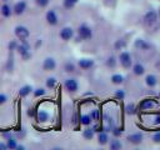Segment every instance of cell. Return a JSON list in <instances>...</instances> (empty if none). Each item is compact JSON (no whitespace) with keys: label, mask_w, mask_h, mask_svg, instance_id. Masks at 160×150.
Returning <instances> with one entry per match:
<instances>
[{"label":"cell","mask_w":160,"mask_h":150,"mask_svg":"<svg viewBox=\"0 0 160 150\" xmlns=\"http://www.w3.org/2000/svg\"><path fill=\"white\" fill-rule=\"evenodd\" d=\"M16 48H18V42L15 40L9 42V50H16Z\"/></svg>","instance_id":"obj_36"},{"label":"cell","mask_w":160,"mask_h":150,"mask_svg":"<svg viewBox=\"0 0 160 150\" xmlns=\"http://www.w3.org/2000/svg\"><path fill=\"white\" fill-rule=\"evenodd\" d=\"M124 46H125V41H124V40H118V41L115 42V49H118V50H119V49H122Z\"/></svg>","instance_id":"obj_33"},{"label":"cell","mask_w":160,"mask_h":150,"mask_svg":"<svg viewBox=\"0 0 160 150\" xmlns=\"http://www.w3.org/2000/svg\"><path fill=\"white\" fill-rule=\"evenodd\" d=\"M42 95H45V90L42 88H39V89L34 90V96L35 98H39V96H42Z\"/></svg>","instance_id":"obj_29"},{"label":"cell","mask_w":160,"mask_h":150,"mask_svg":"<svg viewBox=\"0 0 160 150\" xmlns=\"http://www.w3.org/2000/svg\"><path fill=\"white\" fill-rule=\"evenodd\" d=\"M0 150H8L6 142H0Z\"/></svg>","instance_id":"obj_39"},{"label":"cell","mask_w":160,"mask_h":150,"mask_svg":"<svg viewBox=\"0 0 160 150\" xmlns=\"http://www.w3.org/2000/svg\"><path fill=\"white\" fill-rule=\"evenodd\" d=\"M119 60H120V64H121L122 68H126L128 69V68L131 66L132 60H131V56H130V54L128 51H122L120 54V56H119Z\"/></svg>","instance_id":"obj_3"},{"label":"cell","mask_w":160,"mask_h":150,"mask_svg":"<svg viewBox=\"0 0 160 150\" xmlns=\"http://www.w3.org/2000/svg\"><path fill=\"white\" fill-rule=\"evenodd\" d=\"M78 34H79V38L82 39V40H89V39H91V36H92L91 29H90L88 25H85V24H82V25L79 26Z\"/></svg>","instance_id":"obj_2"},{"label":"cell","mask_w":160,"mask_h":150,"mask_svg":"<svg viewBox=\"0 0 160 150\" xmlns=\"http://www.w3.org/2000/svg\"><path fill=\"white\" fill-rule=\"evenodd\" d=\"M82 136L85 138V139H92L94 138V130L92 129H85L84 130V132H82Z\"/></svg>","instance_id":"obj_22"},{"label":"cell","mask_w":160,"mask_h":150,"mask_svg":"<svg viewBox=\"0 0 160 150\" xmlns=\"http://www.w3.org/2000/svg\"><path fill=\"white\" fill-rule=\"evenodd\" d=\"M156 18H158V14H156L154 10H150V11H148V12L145 14V16H144V22H145L146 25H152V24L156 21Z\"/></svg>","instance_id":"obj_7"},{"label":"cell","mask_w":160,"mask_h":150,"mask_svg":"<svg viewBox=\"0 0 160 150\" xmlns=\"http://www.w3.org/2000/svg\"><path fill=\"white\" fill-rule=\"evenodd\" d=\"M132 71H134L135 75H142L144 71H145V69H144V66L141 64H135L132 66Z\"/></svg>","instance_id":"obj_20"},{"label":"cell","mask_w":160,"mask_h":150,"mask_svg":"<svg viewBox=\"0 0 160 150\" xmlns=\"http://www.w3.org/2000/svg\"><path fill=\"white\" fill-rule=\"evenodd\" d=\"M126 112H128V114H130V115L135 114V106H134L132 104L128 105V106H126Z\"/></svg>","instance_id":"obj_34"},{"label":"cell","mask_w":160,"mask_h":150,"mask_svg":"<svg viewBox=\"0 0 160 150\" xmlns=\"http://www.w3.org/2000/svg\"><path fill=\"white\" fill-rule=\"evenodd\" d=\"M6 101H8V96L5 94H0V105L5 104Z\"/></svg>","instance_id":"obj_37"},{"label":"cell","mask_w":160,"mask_h":150,"mask_svg":"<svg viewBox=\"0 0 160 150\" xmlns=\"http://www.w3.org/2000/svg\"><path fill=\"white\" fill-rule=\"evenodd\" d=\"M48 120H49V114L44 110H40L38 112V121L39 122H46Z\"/></svg>","instance_id":"obj_16"},{"label":"cell","mask_w":160,"mask_h":150,"mask_svg":"<svg viewBox=\"0 0 160 150\" xmlns=\"http://www.w3.org/2000/svg\"><path fill=\"white\" fill-rule=\"evenodd\" d=\"M2 1H8V0H2Z\"/></svg>","instance_id":"obj_44"},{"label":"cell","mask_w":160,"mask_h":150,"mask_svg":"<svg viewBox=\"0 0 160 150\" xmlns=\"http://www.w3.org/2000/svg\"><path fill=\"white\" fill-rule=\"evenodd\" d=\"M121 134V130H119V129H114V135L115 136H119Z\"/></svg>","instance_id":"obj_40"},{"label":"cell","mask_w":160,"mask_h":150,"mask_svg":"<svg viewBox=\"0 0 160 150\" xmlns=\"http://www.w3.org/2000/svg\"><path fill=\"white\" fill-rule=\"evenodd\" d=\"M110 148H111L112 150H118V149L121 148V144H120L119 140H112V141L110 142Z\"/></svg>","instance_id":"obj_28"},{"label":"cell","mask_w":160,"mask_h":150,"mask_svg":"<svg viewBox=\"0 0 160 150\" xmlns=\"http://www.w3.org/2000/svg\"><path fill=\"white\" fill-rule=\"evenodd\" d=\"M0 12H1V15H2L4 18H9V16H11V14H12V8H11L10 5H8V4H4V5L1 6Z\"/></svg>","instance_id":"obj_13"},{"label":"cell","mask_w":160,"mask_h":150,"mask_svg":"<svg viewBox=\"0 0 160 150\" xmlns=\"http://www.w3.org/2000/svg\"><path fill=\"white\" fill-rule=\"evenodd\" d=\"M31 91H32V88H31L30 85H24V86H21L20 90H19V96L26 98Z\"/></svg>","instance_id":"obj_14"},{"label":"cell","mask_w":160,"mask_h":150,"mask_svg":"<svg viewBox=\"0 0 160 150\" xmlns=\"http://www.w3.org/2000/svg\"><path fill=\"white\" fill-rule=\"evenodd\" d=\"M145 82H146V85H148V86H150V88L155 86V85H156V82H158L156 76H154V75H148V76H146V79H145Z\"/></svg>","instance_id":"obj_17"},{"label":"cell","mask_w":160,"mask_h":150,"mask_svg":"<svg viewBox=\"0 0 160 150\" xmlns=\"http://www.w3.org/2000/svg\"><path fill=\"white\" fill-rule=\"evenodd\" d=\"M6 146H8V149L15 150L16 146H18V142H16V140H15L12 136H10V138H8V140H6Z\"/></svg>","instance_id":"obj_19"},{"label":"cell","mask_w":160,"mask_h":150,"mask_svg":"<svg viewBox=\"0 0 160 150\" xmlns=\"http://www.w3.org/2000/svg\"><path fill=\"white\" fill-rule=\"evenodd\" d=\"M159 16H160V10H159Z\"/></svg>","instance_id":"obj_42"},{"label":"cell","mask_w":160,"mask_h":150,"mask_svg":"<svg viewBox=\"0 0 160 150\" xmlns=\"http://www.w3.org/2000/svg\"><path fill=\"white\" fill-rule=\"evenodd\" d=\"M25 10H26V2H25L24 0L15 2L14 8H12V12H14L15 15H22V14L25 12Z\"/></svg>","instance_id":"obj_5"},{"label":"cell","mask_w":160,"mask_h":150,"mask_svg":"<svg viewBox=\"0 0 160 150\" xmlns=\"http://www.w3.org/2000/svg\"><path fill=\"white\" fill-rule=\"evenodd\" d=\"M55 68H56V61H55V59H52V58H46V59L44 60V62H42V69H44V70L51 71V70H54Z\"/></svg>","instance_id":"obj_8"},{"label":"cell","mask_w":160,"mask_h":150,"mask_svg":"<svg viewBox=\"0 0 160 150\" xmlns=\"http://www.w3.org/2000/svg\"><path fill=\"white\" fill-rule=\"evenodd\" d=\"M16 50L19 51V54L22 56V59H29L31 56L30 54V49H29V45L26 42H22V44H18V48Z\"/></svg>","instance_id":"obj_4"},{"label":"cell","mask_w":160,"mask_h":150,"mask_svg":"<svg viewBox=\"0 0 160 150\" xmlns=\"http://www.w3.org/2000/svg\"><path fill=\"white\" fill-rule=\"evenodd\" d=\"M80 122L82 124V125H90V122H91V118H90V115H82L81 118H80Z\"/></svg>","instance_id":"obj_24"},{"label":"cell","mask_w":160,"mask_h":150,"mask_svg":"<svg viewBox=\"0 0 160 150\" xmlns=\"http://www.w3.org/2000/svg\"><path fill=\"white\" fill-rule=\"evenodd\" d=\"M90 118H91V120H98L99 119V111L98 110H92L90 112Z\"/></svg>","instance_id":"obj_35"},{"label":"cell","mask_w":160,"mask_h":150,"mask_svg":"<svg viewBox=\"0 0 160 150\" xmlns=\"http://www.w3.org/2000/svg\"><path fill=\"white\" fill-rule=\"evenodd\" d=\"M135 46H136V48H140V49H148V48H149V45H148L144 40H141V39H138V40L135 41Z\"/></svg>","instance_id":"obj_23"},{"label":"cell","mask_w":160,"mask_h":150,"mask_svg":"<svg viewBox=\"0 0 160 150\" xmlns=\"http://www.w3.org/2000/svg\"><path fill=\"white\" fill-rule=\"evenodd\" d=\"M72 36H74V31H72L71 28L66 26V28H62V29H61V31H60V38H61L62 40H70Z\"/></svg>","instance_id":"obj_10"},{"label":"cell","mask_w":160,"mask_h":150,"mask_svg":"<svg viewBox=\"0 0 160 150\" xmlns=\"http://www.w3.org/2000/svg\"><path fill=\"white\" fill-rule=\"evenodd\" d=\"M152 140H154L155 142H160V131H159V132H156V134L152 136Z\"/></svg>","instance_id":"obj_38"},{"label":"cell","mask_w":160,"mask_h":150,"mask_svg":"<svg viewBox=\"0 0 160 150\" xmlns=\"http://www.w3.org/2000/svg\"><path fill=\"white\" fill-rule=\"evenodd\" d=\"M155 106H156V101L152 100V99H145L140 104V109L141 110H149V109H152Z\"/></svg>","instance_id":"obj_11"},{"label":"cell","mask_w":160,"mask_h":150,"mask_svg":"<svg viewBox=\"0 0 160 150\" xmlns=\"http://www.w3.org/2000/svg\"><path fill=\"white\" fill-rule=\"evenodd\" d=\"M64 69H65V71H68V72H74V71H75V65H74L72 62H66L65 66H64Z\"/></svg>","instance_id":"obj_27"},{"label":"cell","mask_w":160,"mask_h":150,"mask_svg":"<svg viewBox=\"0 0 160 150\" xmlns=\"http://www.w3.org/2000/svg\"><path fill=\"white\" fill-rule=\"evenodd\" d=\"M45 19H46V21H48L49 25H52L54 26V25L58 24V15H56V12L54 10H49L46 12V15H45Z\"/></svg>","instance_id":"obj_9"},{"label":"cell","mask_w":160,"mask_h":150,"mask_svg":"<svg viewBox=\"0 0 160 150\" xmlns=\"http://www.w3.org/2000/svg\"><path fill=\"white\" fill-rule=\"evenodd\" d=\"M55 85H56V79H55V78H48V79H46V86H48L49 89L55 88Z\"/></svg>","instance_id":"obj_25"},{"label":"cell","mask_w":160,"mask_h":150,"mask_svg":"<svg viewBox=\"0 0 160 150\" xmlns=\"http://www.w3.org/2000/svg\"><path fill=\"white\" fill-rule=\"evenodd\" d=\"M78 65L81 69H90V68L94 66V60H91V59H80Z\"/></svg>","instance_id":"obj_12"},{"label":"cell","mask_w":160,"mask_h":150,"mask_svg":"<svg viewBox=\"0 0 160 150\" xmlns=\"http://www.w3.org/2000/svg\"><path fill=\"white\" fill-rule=\"evenodd\" d=\"M159 98H160V92H159Z\"/></svg>","instance_id":"obj_43"},{"label":"cell","mask_w":160,"mask_h":150,"mask_svg":"<svg viewBox=\"0 0 160 150\" xmlns=\"http://www.w3.org/2000/svg\"><path fill=\"white\" fill-rule=\"evenodd\" d=\"M76 2H78V0H64V6L66 9H71L75 6Z\"/></svg>","instance_id":"obj_26"},{"label":"cell","mask_w":160,"mask_h":150,"mask_svg":"<svg viewBox=\"0 0 160 150\" xmlns=\"http://www.w3.org/2000/svg\"><path fill=\"white\" fill-rule=\"evenodd\" d=\"M106 64H108V66H110V68H114V66L116 65V60H115V58H114V56H110V58L108 59Z\"/></svg>","instance_id":"obj_30"},{"label":"cell","mask_w":160,"mask_h":150,"mask_svg":"<svg viewBox=\"0 0 160 150\" xmlns=\"http://www.w3.org/2000/svg\"><path fill=\"white\" fill-rule=\"evenodd\" d=\"M154 122H155L156 125H159V124H160V115H158V116L155 118V121H154Z\"/></svg>","instance_id":"obj_41"},{"label":"cell","mask_w":160,"mask_h":150,"mask_svg":"<svg viewBox=\"0 0 160 150\" xmlns=\"http://www.w3.org/2000/svg\"><path fill=\"white\" fill-rule=\"evenodd\" d=\"M111 81H112V84L119 85V84H121V82L124 81V78H122V75H120V74H114V75L111 76Z\"/></svg>","instance_id":"obj_21"},{"label":"cell","mask_w":160,"mask_h":150,"mask_svg":"<svg viewBox=\"0 0 160 150\" xmlns=\"http://www.w3.org/2000/svg\"><path fill=\"white\" fill-rule=\"evenodd\" d=\"M115 96H116L118 99L122 100V99L125 98V91H124V90H116V92H115Z\"/></svg>","instance_id":"obj_32"},{"label":"cell","mask_w":160,"mask_h":150,"mask_svg":"<svg viewBox=\"0 0 160 150\" xmlns=\"http://www.w3.org/2000/svg\"><path fill=\"white\" fill-rule=\"evenodd\" d=\"M14 34H15V36H16L18 39H20L21 41H24V40H26V39L29 38L30 31H29V29H28L26 26H24V25H18V26H15V29H14Z\"/></svg>","instance_id":"obj_1"},{"label":"cell","mask_w":160,"mask_h":150,"mask_svg":"<svg viewBox=\"0 0 160 150\" xmlns=\"http://www.w3.org/2000/svg\"><path fill=\"white\" fill-rule=\"evenodd\" d=\"M108 140H109V138H108V134L106 132H99V135H98V142L100 145H105L108 142Z\"/></svg>","instance_id":"obj_18"},{"label":"cell","mask_w":160,"mask_h":150,"mask_svg":"<svg viewBox=\"0 0 160 150\" xmlns=\"http://www.w3.org/2000/svg\"><path fill=\"white\" fill-rule=\"evenodd\" d=\"M64 85H65V89L68 91H70V92H75L78 90V88H79V84H78V81L75 79H66Z\"/></svg>","instance_id":"obj_6"},{"label":"cell","mask_w":160,"mask_h":150,"mask_svg":"<svg viewBox=\"0 0 160 150\" xmlns=\"http://www.w3.org/2000/svg\"><path fill=\"white\" fill-rule=\"evenodd\" d=\"M128 140L130 142H132V144H140L142 141V135L139 134V132L138 134H131V135L128 136Z\"/></svg>","instance_id":"obj_15"},{"label":"cell","mask_w":160,"mask_h":150,"mask_svg":"<svg viewBox=\"0 0 160 150\" xmlns=\"http://www.w3.org/2000/svg\"><path fill=\"white\" fill-rule=\"evenodd\" d=\"M36 5L40 6V8H45L48 4H49V0H35Z\"/></svg>","instance_id":"obj_31"}]
</instances>
